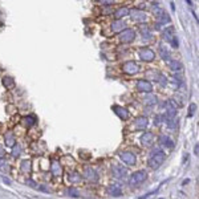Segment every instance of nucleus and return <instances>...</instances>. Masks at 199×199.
Listing matches in <instances>:
<instances>
[{
    "mask_svg": "<svg viewBox=\"0 0 199 199\" xmlns=\"http://www.w3.org/2000/svg\"><path fill=\"white\" fill-rule=\"evenodd\" d=\"M165 159H166L165 151H162V150H154V151L151 153L150 158H149L147 165H149V167H150V169H158L163 162H165Z\"/></svg>",
    "mask_w": 199,
    "mask_h": 199,
    "instance_id": "nucleus-1",
    "label": "nucleus"
},
{
    "mask_svg": "<svg viewBox=\"0 0 199 199\" xmlns=\"http://www.w3.org/2000/svg\"><path fill=\"white\" fill-rule=\"evenodd\" d=\"M147 178V173L145 170H138L136 173H133L130 178H129V185L130 186H138L141 185V183H143L146 181Z\"/></svg>",
    "mask_w": 199,
    "mask_h": 199,
    "instance_id": "nucleus-2",
    "label": "nucleus"
},
{
    "mask_svg": "<svg viewBox=\"0 0 199 199\" xmlns=\"http://www.w3.org/2000/svg\"><path fill=\"white\" fill-rule=\"evenodd\" d=\"M165 108H166V113H165V121H170L174 119L177 116V106L174 105V102L171 100H167L165 102Z\"/></svg>",
    "mask_w": 199,
    "mask_h": 199,
    "instance_id": "nucleus-3",
    "label": "nucleus"
},
{
    "mask_svg": "<svg viewBox=\"0 0 199 199\" xmlns=\"http://www.w3.org/2000/svg\"><path fill=\"white\" fill-rule=\"evenodd\" d=\"M130 17L132 20H134V21H138V23H142V21H146V19H147V15L146 12H143L142 9H139V8H133L130 9Z\"/></svg>",
    "mask_w": 199,
    "mask_h": 199,
    "instance_id": "nucleus-4",
    "label": "nucleus"
},
{
    "mask_svg": "<svg viewBox=\"0 0 199 199\" xmlns=\"http://www.w3.org/2000/svg\"><path fill=\"white\" fill-rule=\"evenodd\" d=\"M112 173L117 179H125L127 177L126 167L122 166V165H113L112 166Z\"/></svg>",
    "mask_w": 199,
    "mask_h": 199,
    "instance_id": "nucleus-5",
    "label": "nucleus"
},
{
    "mask_svg": "<svg viewBox=\"0 0 199 199\" xmlns=\"http://www.w3.org/2000/svg\"><path fill=\"white\" fill-rule=\"evenodd\" d=\"M139 58L143 60V61H147V62H150L153 61L154 58H155V53H154V51H151L150 48H142V49H139Z\"/></svg>",
    "mask_w": 199,
    "mask_h": 199,
    "instance_id": "nucleus-6",
    "label": "nucleus"
},
{
    "mask_svg": "<svg viewBox=\"0 0 199 199\" xmlns=\"http://www.w3.org/2000/svg\"><path fill=\"white\" fill-rule=\"evenodd\" d=\"M134 39H136V32H134L133 29H130V28H126L123 32L119 33V40H121L122 43H125V44L132 43Z\"/></svg>",
    "mask_w": 199,
    "mask_h": 199,
    "instance_id": "nucleus-7",
    "label": "nucleus"
},
{
    "mask_svg": "<svg viewBox=\"0 0 199 199\" xmlns=\"http://www.w3.org/2000/svg\"><path fill=\"white\" fill-rule=\"evenodd\" d=\"M123 72H125L126 74L133 76V74L139 72V65L136 61H127V62L123 64Z\"/></svg>",
    "mask_w": 199,
    "mask_h": 199,
    "instance_id": "nucleus-8",
    "label": "nucleus"
},
{
    "mask_svg": "<svg viewBox=\"0 0 199 199\" xmlns=\"http://www.w3.org/2000/svg\"><path fill=\"white\" fill-rule=\"evenodd\" d=\"M119 157H121L122 161L125 162L126 165H129V166L136 165V162H137L136 155H134L133 153H130V151H122V153H119Z\"/></svg>",
    "mask_w": 199,
    "mask_h": 199,
    "instance_id": "nucleus-9",
    "label": "nucleus"
},
{
    "mask_svg": "<svg viewBox=\"0 0 199 199\" xmlns=\"http://www.w3.org/2000/svg\"><path fill=\"white\" fill-rule=\"evenodd\" d=\"M84 178L89 182H93V183L98 182V174L93 167H86L85 170H84Z\"/></svg>",
    "mask_w": 199,
    "mask_h": 199,
    "instance_id": "nucleus-10",
    "label": "nucleus"
},
{
    "mask_svg": "<svg viewBox=\"0 0 199 199\" xmlns=\"http://www.w3.org/2000/svg\"><path fill=\"white\" fill-rule=\"evenodd\" d=\"M137 90L142 93H150L153 90V85L147 80H138L137 81Z\"/></svg>",
    "mask_w": 199,
    "mask_h": 199,
    "instance_id": "nucleus-11",
    "label": "nucleus"
},
{
    "mask_svg": "<svg viewBox=\"0 0 199 199\" xmlns=\"http://www.w3.org/2000/svg\"><path fill=\"white\" fill-rule=\"evenodd\" d=\"M113 112L117 114V116L121 118V119H127L129 118V110L126 108H122V106H118V105H114L113 108Z\"/></svg>",
    "mask_w": 199,
    "mask_h": 199,
    "instance_id": "nucleus-12",
    "label": "nucleus"
},
{
    "mask_svg": "<svg viewBox=\"0 0 199 199\" xmlns=\"http://www.w3.org/2000/svg\"><path fill=\"white\" fill-rule=\"evenodd\" d=\"M153 139H154V134L150 133V132H146L141 136V139H139V141H141V143L143 146H150L153 143Z\"/></svg>",
    "mask_w": 199,
    "mask_h": 199,
    "instance_id": "nucleus-13",
    "label": "nucleus"
},
{
    "mask_svg": "<svg viewBox=\"0 0 199 199\" xmlns=\"http://www.w3.org/2000/svg\"><path fill=\"white\" fill-rule=\"evenodd\" d=\"M125 23L122 20H114L113 24H112V31L114 33H118V32H123L125 31Z\"/></svg>",
    "mask_w": 199,
    "mask_h": 199,
    "instance_id": "nucleus-14",
    "label": "nucleus"
},
{
    "mask_svg": "<svg viewBox=\"0 0 199 199\" xmlns=\"http://www.w3.org/2000/svg\"><path fill=\"white\" fill-rule=\"evenodd\" d=\"M147 123H149L147 118L141 116V117L136 118V121H134V126H136V129H139V130H141V129H145L147 126Z\"/></svg>",
    "mask_w": 199,
    "mask_h": 199,
    "instance_id": "nucleus-15",
    "label": "nucleus"
},
{
    "mask_svg": "<svg viewBox=\"0 0 199 199\" xmlns=\"http://www.w3.org/2000/svg\"><path fill=\"white\" fill-rule=\"evenodd\" d=\"M108 194L112 197H121L122 195V190L118 185H110L108 187Z\"/></svg>",
    "mask_w": 199,
    "mask_h": 199,
    "instance_id": "nucleus-16",
    "label": "nucleus"
},
{
    "mask_svg": "<svg viewBox=\"0 0 199 199\" xmlns=\"http://www.w3.org/2000/svg\"><path fill=\"white\" fill-rule=\"evenodd\" d=\"M129 13H130V9L127 7H121L114 12V17H116V20H121L123 16H127Z\"/></svg>",
    "mask_w": 199,
    "mask_h": 199,
    "instance_id": "nucleus-17",
    "label": "nucleus"
},
{
    "mask_svg": "<svg viewBox=\"0 0 199 199\" xmlns=\"http://www.w3.org/2000/svg\"><path fill=\"white\" fill-rule=\"evenodd\" d=\"M51 171H52V174L54 177H60L62 174V167H61V165H60V162H57V161H53L52 162V166H51Z\"/></svg>",
    "mask_w": 199,
    "mask_h": 199,
    "instance_id": "nucleus-18",
    "label": "nucleus"
},
{
    "mask_svg": "<svg viewBox=\"0 0 199 199\" xmlns=\"http://www.w3.org/2000/svg\"><path fill=\"white\" fill-rule=\"evenodd\" d=\"M167 65L169 68L171 69L173 72H181L183 67H182V64L178 61V60H170V61H167Z\"/></svg>",
    "mask_w": 199,
    "mask_h": 199,
    "instance_id": "nucleus-19",
    "label": "nucleus"
},
{
    "mask_svg": "<svg viewBox=\"0 0 199 199\" xmlns=\"http://www.w3.org/2000/svg\"><path fill=\"white\" fill-rule=\"evenodd\" d=\"M162 37L165 39V40H167L169 43H171V40L175 37V36H174V28L173 27H167L165 31L162 32Z\"/></svg>",
    "mask_w": 199,
    "mask_h": 199,
    "instance_id": "nucleus-20",
    "label": "nucleus"
},
{
    "mask_svg": "<svg viewBox=\"0 0 199 199\" xmlns=\"http://www.w3.org/2000/svg\"><path fill=\"white\" fill-rule=\"evenodd\" d=\"M159 143H161L162 146H165V147H169V149L174 147V142L167 136H161L159 137Z\"/></svg>",
    "mask_w": 199,
    "mask_h": 199,
    "instance_id": "nucleus-21",
    "label": "nucleus"
},
{
    "mask_svg": "<svg viewBox=\"0 0 199 199\" xmlns=\"http://www.w3.org/2000/svg\"><path fill=\"white\" fill-rule=\"evenodd\" d=\"M159 56H161L165 61H170V52H169V49L166 47H163V45H159Z\"/></svg>",
    "mask_w": 199,
    "mask_h": 199,
    "instance_id": "nucleus-22",
    "label": "nucleus"
},
{
    "mask_svg": "<svg viewBox=\"0 0 199 199\" xmlns=\"http://www.w3.org/2000/svg\"><path fill=\"white\" fill-rule=\"evenodd\" d=\"M6 143H7L8 147H15L16 146V139H15V136L11 132L6 134Z\"/></svg>",
    "mask_w": 199,
    "mask_h": 199,
    "instance_id": "nucleus-23",
    "label": "nucleus"
},
{
    "mask_svg": "<svg viewBox=\"0 0 199 199\" xmlns=\"http://www.w3.org/2000/svg\"><path fill=\"white\" fill-rule=\"evenodd\" d=\"M169 21H170V16L166 13H163L162 16H159L157 19V28H159V25H162V24H167Z\"/></svg>",
    "mask_w": 199,
    "mask_h": 199,
    "instance_id": "nucleus-24",
    "label": "nucleus"
},
{
    "mask_svg": "<svg viewBox=\"0 0 199 199\" xmlns=\"http://www.w3.org/2000/svg\"><path fill=\"white\" fill-rule=\"evenodd\" d=\"M69 181H71L72 183H77V182H81V179H82V177L78 173H76V171H73V173H69Z\"/></svg>",
    "mask_w": 199,
    "mask_h": 199,
    "instance_id": "nucleus-25",
    "label": "nucleus"
},
{
    "mask_svg": "<svg viewBox=\"0 0 199 199\" xmlns=\"http://www.w3.org/2000/svg\"><path fill=\"white\" fill-rule=\"evenodd\" d=\"M3 85L6 86L7 89H12L15 86V81H13V78L12 77H4L3 78Z\"/></svg>",
    "mask_w": 199,
    "mask_h": 199,
    "instance_id": "nucleus-26",
    "label": "nucleus"
},
{
    "mask_svg": "<svg viewBox=\"0 0 199 199\" xmlns=\"http://www.w3.org/2000/svg\"><path fill=\"white\" fill-rule=\"evenodd\" d=\"M23 122H24V125H25V126L31 127V126L35 125V122H36V118H35L33 116H31V117H24V118H23Z\"/></svg>",
    "mask_w": 199,
    "mask_h": 199,
    "instance_id": "nucleus-27",
    "label": "nucleus"
},
{
    "mask_svg": "<svg viewBox=\"0 0 199 199\" xmlns=\"http://www.w3.org/2000/svg\"><path fill=\"white\" fill-rule=\"evenodd\" d=\"M20 169H21L23 173H29V171H31V162H29V161H23Z\"/></svg>",
    "mask_w": 199,
    "mask_h": 199,
    "instance_id": "nucleus-28",
    "label": "nucleus"
},
{
    "mask_svg": "<svg viewBox=\"0 0 199 199\" xmlns=\"http://www.w3.org/2000/svg\"><path fill=\"white\" fill-rule=\"evenodd\" d=\"M139 31H141L143 39H150L151 37V32H150V29H149L147 27L146 28L145 27H141V28H139Z\"/></svg>",
    "mask_w": 199,
    "mask_h": 199,
    "instance_id": "nucleus-29",
    "label": "nucleus"
},
{
    "mask_svg": "<svg viewBox=\"0 0 199 199\" xmlns=\"http://www.w3.org/2000/svg\"><path fill=\"white\" fill-rule=\"evenodd\" d=\"M67 194H68L69 197H73V198H78L80 197V194H78L76 187H69L68 190H67Z\"/></svg>",
    "mask_w": 199,
    "mask_h": 199,
    "instance_id": "nucleus-30",
    "label": "nucleus"
},
{
    "mask_svg": "<svg viewBox=\"0 0 199 199\" xmlns=\"http://www.w3.org/2000/svg\"><path fill=\"white\" fill-rule=\"evenodd\" d=\"M197 110V105L195 104H190V106H188V113H187V118H191L194 116V113Z\"/></svg>",
    "mask_w": 199,
    "mask_h": 199,
    "instance_id": "nucleus-31",
    "label": "nucleus"
},
{
    "mask_svg": "<svg viewBox=\"0 0 199 199\" xmlns=\"http://www.w3.org/2000/svg\"><path fill=\"white\" fill-rule=\"evenodd\" d=\"M166 125L169 129H175L177 125H178V121H177V118H174V119H170V121H166Z\"/></svg>",
    "mask_w": 199,
    "mask_h": 199,
    "instance_id": "nucleus-32",
    "label": "nucleus"
},
{
    "mask_svg": "<svg viewBox=\"0 0 199 199\" xmlns=\"http://www.w3.org/2000/svg\"><path fill=\"white\" fill-rule=\"evenodd\" d=\"M20 151H21V147L19 145H16L15 147H12V155L13 157H19L20 155Z\"/></svg>",
    "mask_w": 199,
    "mask_h": 199,
    "instance_id": "nucleus-33",
    "label": "nucleus"
},
{
    "mask_svg": "<svg viewBox=\"0 0 199 199\" xmlns=\"http://www.w3.org/2000/svg\"><path fill=\"white\" fill-rule=\"evenodd\" d=\"M155 101H157V98L154 97V96L149 97V98H145V102L147 104V105H154V104H155Z\"/></svg>",
    "mask_w": 199,
    "mask_h": 199,
    "instance_id": "nucleus-34",
    "label": "nucleus"
},
{
    "mask_svg": "<svg viewBox=\"0 0 199 199\" xmlns=\"http://www.w3.org/2000/svg\"><path fill=\"white\" fill-rule=\"evenodd\" d=\"M170 44H171V47H173V48H178V45H179V41H178V37H177V36H175V37H174V39L171 40V43H170Z\"/></svg>",
    "mask_w": 199,
    "mask_h": 199,
    "instance_id": "nucleus-35",
    "label": "nucleus"
},
{
    "mask_svg": "<svg viewBox=\"0 0 199 199\" xmlns=\"http://www.w3.org/2000/svg\"><path fill=\"white\" fill-rule=\"evenodd\" d=\"M161 122H162V117H161V116H157L155 118H154V125H155V126L159 125Z\"/></svg>",
    "mask_w": 199,
    "mask_h": 199,
    "instance_id": "nucleus-36",
    "label": "nucleus"
},
{
    "mask_svg": "<svg viewBox=\"0 0 199 199\" xmlns=\"http://www.w3.org/2000/svg\"><path fill=\"white\" fill-rule=\"evenodd\" d=\"M194 154L199 157V143H197V145H195V147H194Z\"/></svg>",
    "mask_w": 199,
    "mask_h": 199,
    "instance_id": "nucleus-37",
    "label": "nucleus"
},
{
    "mask_svg": "<svg viewBox=\"0 0 199 199\" xmlns=\"http://www.w3.org/2000/svg\"><path fill=\"white\" fill-rule=\"evenodd\" d=\"M27 185H31L32 187H37V185H36V183H35V182L32 181V179H28V181H27Z\"/></svg>",
    "mask_w": 199,
    "mask_h": 199,
    "instance_id": "nucleus-38",
    "label": "nucleus"
},
{
    "mask_svg": "<svg viewBox=\"0 0 199 199\" xmlns=\"http://www.w3.org/2000/svg\"><path fill=\"white\" fill-rule=\"evenodd\" d=\"M4 154H6V150H4V147H3L2 145H0V158H2V157L4 155Z\"/></svg>",
    "mask_w": 199,
    "mask_h": 199,
    "instance_id": "nucleus-39",
    "label": "nucleus"
},
{
    "mask_svg": "<svg viewBox=\"0 0 199 199\" xmlns=\"http://www.w3.org/2000/svg\"><path fill=\"white\" fill-rule=\"evenodd\" d=\"M188 159V154H185V157H183V163H186Z\"/></svg>",
    "mask_w": 199,
    "mask_h": 199,
    "instance_id": "nucleus-40",
    "label": "nucleus"
},
{
    "mask_svg": "<svg viewBox=\"0 0 199 199\" xmlns=\"http://www.w3.org/2000/svg\"><path fill=\"white\" fill-rule=\"evenodd\" d=\"M192 16H194V19L197 20V23L199 24V19H198V16H197V15H195V12H194V11H192Z\"/></svg>",
    "mask_w": 199,
    "mask_h": 199,
    "instance_id": "nucleus-41",
    "label": "nucleus"
},
{
    "mask_svg": "<svg viewBox=\"0 0 199 199\" xmlns=\"http://www.w3.org/2000/svg\"><path fill=\"white\" fill-rule=\"evenodd\" d=\"M188 182H190V179H185V181H183V183H182V185H183V186H185V185H187V183H188Z\"/></svg>",
    "mask_w": 199,
    "mask_h": 199,
    "instance_id": "nucleus-42",
    "label": "nucleus"
},
{
    "mask_svg": "<svg viewBox=\"0 0 199 199\" xmlns=\"http://www.w3.org/2000/svg\"><path fill=\"white\" fill-rule=\"evenodd\" d=\"M186 3H187V4H188V6H190V7L192 8V2H190V0H187V2H186Z\"/></svg>",
    "mask_w": 199,
    "mask_h": 199,
    "instance_id": "nucleus-43",
    "label": "nucleus"
},
{
    "mask_svg": "<svg viewBox=\"0 0 199 199\" xmlns=\"http://www.w3.org/2000/svg\"><path fill=\"white\" fill-rule=\"evenodd\" d=\"M4 182H6V183H8V185H9V183H11V181H9V179H7V178H4Z\"/></svg>",
    "mask_w": 199,
    "mask_h": 199,
    "instance_id": "nucleus-44",
    "label": "nucleus"
},
{
    "mask_svg": "<svg viewBox=\"0 0 199 199\" xmlns=\"http://www.w3.org/2000/svg\"><path fill=\"white\" fill-rule=\"evenodd\" d=\"M170 6H171V9L174 11V9H175V6H174V3H170Z\"/></svg>",
    "mask_w": 199,
    "mask_h": 199,
    "instance_id": "nucleus-45",
    "label": "nucleus"
},
{
    "mask_svg": "<svg viewBox=\"0 0 199 199\" xmlns=\"http://www.w3.org/2000/svg\"><path fill=\"white\" fill-rule=\"evenodd\" d=\"M2 163H4V161L3 159H0V166H2Z\"/></svg>",
    "mask_w": 199,
    "mask_h": 199,
    "instance_id": "nucleus-46",
    "label": "nucleus"
}]
</instances>
